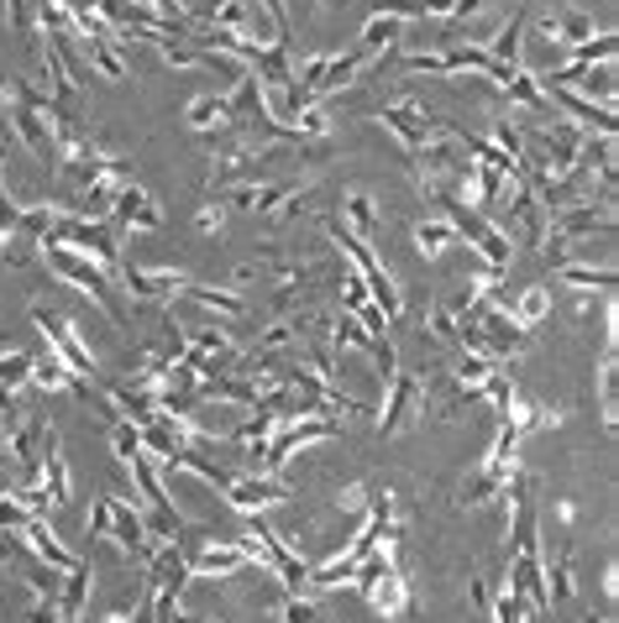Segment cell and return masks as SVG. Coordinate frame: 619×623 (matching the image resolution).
<instances>
[{
  "mask_svg": "<svg viewBox=\"0 0 619 623\" xmlns=\"http://www.w3.org/2000/svg\"><path fill=\"white\" fill-rule=\"evenodd\" d=\"M27 519H32V513L21 509L17 498H0V530H21Z\"/></svg>",
  "mask_w": 619,
  "mask_h": 623,
  "instance_id": "cell-45",
  "label": "cell"
},
{
  "mask_svg": "<svg viewBox=\"0 0 619 623\" xmlns=\"http://www.w3.org/2000/svg\"><path fill=\"white\" fill-rule=\"evenodd\" d=\"M142 586H152V592H184L189 586V550L179 545V540H163V545L148 555Z\"/></svg>",
  "mask_w": 619,
  "mask_h": 623,
  "instance_id": "cell-9",
  "label": "cell"
},
{
  "mask_svg": "<svg viewBox=\"0 0 619 623\" xmlns=\"http://www.w3.org/2000/svg\"><path fill=\"white\" fill-rule=\"evenodd\" d=\"M509 314H515V325H541L546 314H551V289H526L515 304H509Z\"/></svg>",
  "mask_w": 619,
  "mask_h": 623,
  "instance_id": "cell-27",
  "label": "cell"
},
{
  "mask_svg": "<svg viewBox=\"0 0 619 623\" xmlns=\"http://www.w3.org/2000/svg\"><path fill=\"white\" fill-rule=\"evenodd\" d=\"M121 231H116L111 220H79V215H63L48 231L42 241H58V247H74L79 257H90L100 273H111V278H121ZM38 241V247H42Z\"/></svg>",
  "mask_w": 619,
  "mask_h": 623,
  "instance_id": "cell-1",
  "label": "cell"
},
{
  "mask_svg": "<svg viewBox=\"0 0 619 623\" xmlns=\"http://www.w3.org/2000/svg\"><path fill=\"white\" fill-rule=\"evenodd\" d=\"M294 341H300V320H273V325L258 335L263 351H283V346H294Z\"/></svg>",
  "mask_w": 619,
  "mask_h": 623,
  "instance_id": "cell-38",
  "label": "cell"
},
{
  "mask_svg": "<svg viewBox=\"0 0 619 623\" xmlns=\"http://www.w3.org/2000/svg\"><path fill=\"white\" fill-rule=\"evenodd\" d=\"M121 283H127V293L142 299V304H173L179 289L189 283V273H169V268H127Z\"/></svg>",
  "mask_w": 619,
  "mask_h": 623,
  "instance_id": "cell-11",
  "label": "cell"
},
{
  "mask_svg": "<svg viewBox=\"0 0 619 623\" xmlns=\"http://www.w3.org/2000/svg\"><path fill=\"white\" fill-rule=\"evenodd\" d=\"M368 503H373V488H368V482H347V488L337 493V509H347L352 519H362V513H368Z\"/></svg>",
  "mask_w": 619,
  "mask_h": 623,
  "instance_id": "cell-40",
  "label": "cell"
},
{
  "mask_svg": "<svg viewBox=\"0 0 619 623\" xmlns=\"http://www.w3.org/2000/svg\"><path fill=\"white\" fill-rule=\"evenodd\" d=\"M32 325L48 335V351H53L58 362L69 366V372H79V378H94V356L90 346H84V335L74 330V320L63 310H48V304H32Z\"/></svg>",
  "mask_w": 619,
  "mask_h": 623,
  "instance_id": "cell-3",
  "label": "cell"
},
{
  "mask_svg": "<svg viewBox=\"0 0 619 623\" xmlns=\"http://www.w3.org/2000/svg\"><path fill=\"white\" fill-rule=\"evenodd\" d=\"M505 94L515 100V105H526V110H551L546 105V90H541V79L530 69H515V79L505 84Z\"/></svg>",
  "mask_w": 619,
  "mask_h": 623,
  "instance_id": "cell-31",
  "label": "cell"
},
{
  "mask_svg": "<svg viewBox=\"0 0 619 623\" xmlns=\"http://www.w3.org/2000/svg\"><path fill=\"white\" fill-rule=\"evenodd\" d=\"M619 53V37L615 32H593L588 42H578V48H567V58H572V69H593V63H615Z\"/></svg>",
  "mask_w": 619,
  "mask_h": 623,
  "instance_id": "cell-24",
  "label": "cell"
},
{
  "mask_svg": "<svg viewBox=\"0 0 619 623\" xmlns=\"http://www.w3.org/2000/svg\"><path fill=\"white\" fill-rule=\"evenodd\" d=\"M84 603H90V561H74V566L63 571V586H58V613L63 619H79L84 613Z\"/></svg>",
  "mask_w": 619,
  "mask_h": 623,
  "instance_id": "cell-19",
  "label": "cell"
},
{
  "mask_svg": "<svg viewBox=\"0 0 619 623\" xmlns=\"http://www.w3.org/2000/svg\"><path fill=\"white\" fill-rule=\"evenodd\" d=\"M362 63H368V58L357 53V48H352V53H331V58H326V73H320L316 94H337V90H347L357 73H362Z\"/></svg>",
  "mask_w": 619,
  "mask_h": 623,
  "instance_id": "cell-21",
  "label": "cell"
},
{
  "mask_svg": "<svg viewBox=\"0 0 619 623\" xmlns=\"http://www.w3.org/2000/svg\"><path fill=\"white\" fill-rule=\"evenodd\" d=\"M58 220H63V210L58 204H32V210H21V220H17V237H27V241H42L48 231H53Z\"/></svg>",
  "mask_w": 619,
  "mask_h": 623,
  "instance_id": "cell-32",
  "label": "cell"
},
{
  "mask_svg": "<svg viewBox=\"0 0 619 623\" xmlns=\"http://www.w3.org/2000/svg\"><path fill=\"white\" fill-rule=\"evenodd\" d=\"M451 241H457V231H451L447 220H420V225H415V247L426 257H441Z\"/></svg>",
  "mask_w": 619,
  "mask_h": 623,
  "instance_id": "cell-34",
  "label": "cell"
},
{
  "mask_svg": "<svg viewBox=\"0 0 619 623\" xmlns=\"http://www.w3.org/2000/svg\"><path fill=\"white\" fill-rule=\"evenodd\" d=\"M378 121L395 131L405 152H420V147L431 142V131H436V115L420 105V100H395V105L378 110Z\"/></svg>",
  "mask_w": 619,
  "mask_h": 623,
  "instance_id": "cell-6",
  "label": "cell"
},
{
  "mask_svg": "<svg viewBox=\"0 0 619 623\" xmlns=\"http://www.w3.org/2000/svg\"><path fill=\"white\" fill-rule=\"evenodd\" d=\"M420 388H426V383H420V378H410V372H395V378H389V388H383L389 399H383V409L373 414V430L383 440H395L399 430L415 420V409H420Z\"/></svg>",
  "mask_w": 619,
  "mask_h": 623,
  "instance_id": "cell-4",
  "label": "cell"
},
{
  "mask_svg": "<svg viewBox=\"0 0 619 623\" xmlns=\"http://www.w3.org/2000/svg\"><path fill=\"white\" fill-rule=\"evenodd\" d=\"M526 613H530L526 592H520L515 582H505V592L493 597V623H526Z\"/></svg>",
  "mask_w": 619,
  "mask_h": 623,
  "instance_id": "cell-35",
  "label": "cell"
},
{
  "mask_svg": "<svg viewBox=\"0 0 619 623\" xmlns=\"http://www.w3.org/2000/svg\"><path fill=\"white\" fill-rule=\"evenodd\" d=\"M526 21H530V0H520V6H515V17H509V27L493 37L488 58H499L505 69H526V58H520V32H526Z\"/></svg>",
  "mask_w": 619,
  "mask_h": 623,
  "instance_id": "cell-18",
  "label": "cell"
},
{
  "mask_svg": "<svg viewBox=\"0 0 619 623\" xmlns=\"http://www.w3.org/2000/svg\"><path fill=\"white\" fill-rule=\"evenodd\" d=\"M226 115H242V121H258V115H263V84H258L252 73H242V79L231 84V94H226Z\"/></svg>",
  "mask_w": 619,
  "mask_h": 623,
  "instance_id": "cell-23",
  "label": "cell"
},
{
  "mask_svg": "<svg viewBox=\"0 0 619 623\" xmlns=\"http://www.w3.org/2000/svg\"><path fill=\"white\" fill-rule=\"evenodd\" d=\"M184 121L194 131H210V127H221V121H231V115H226V94H200V100H189Z\"/></svg>",
  "mask_w": 619,
  "mask_h": 623,
  "instance_id": "cell-29",
  "label": "cell"
},
{
  "mask_svg": "<svg viewBox=\"0 0 619 623\" xmlns=\"http://www.w3.org/2000/svg\"><path fill=\"white\" fill-rule=\"evenodd\" d=\"M478 6H483V0H451V17L447 21H468Z\"/></svg>",
  "mask_w": 619,
  "mask_h": 623,
  "instance_id": "cell-49",
  "label": "cell"
},
{
  "mask_svg": "<svg viewBox=\"0 0 619 623\" xmlns=\"http://www.w3.org/2000/svg\"><path fill=\"white\" fill-rule=\"evenodd\" d=\"M247 566H258V555H252L247 540H231V545H216V540H210L206 550H194V555H189V582L237 576V571H247Z\"/></svg>",
  "mask_w": 619,
  "mask_h": 623,
  "instance_id": "cell-5",
  "label": "cell"
},
{
  "mask_svg": "<svg viewBox=\"0 0 619 623\" xmlns=\"http://www.w3.org/2000/svg\"><path fill=\"white\" fill-rule=\"evenodd\" d=\"M194 225H200L206 237H216V231H221V225H226V204H221V200H216V204H206V210L194 215Z\"/></svg>",
  "mask_w": 619,
  "mask_h": 623,
  "instance_id": "cell-46",
  "label": "cell"
},
{
  "mask_svg": "<svg viewBox=\"0 0 619 623\" xmlns=\"http://www.w3.org/2000/svg\"><path fill=\"white\" fill-rule=\"evenodd\" d=\"M493 372H505V362H493V356H472V351H462V356L451 362V378H457L462 388H472V393H478Z\"/></svg>",
  "mask_w": 619,
  "mask_h": 623,
  "instance_id": "cell-26",
  "label": "cell"
},
{
  "mask_svg": "<svg viewBox=\"0 0 619 623\" xmlns=\"http://www.w3.org/2000/svg\"><path fill=\"white\" fill-rule=\"evenodd\" d=\"M132 482H137V493H142V503H148V513H163V519H179V509H173V498L169 488H163V472H158V461L148 456V451H137L132 461Z\"/></svg>",
  "mask_w": 619,
  "mask_h": 623,
  "instance_id": "cell-13",
  "label": "cell"
},
{
  "mask_svg": "<svg viewBox=\"0 0 619 623\" xmlns=\"http://www.w3.org/2000/svg\"><path fill=\"white\" fill-rule=\"evenodd\" d=\"M562 273V283H572V289H615L619 278H615V268H588V262H567V268H557Z\"/></svg>",
  "mask_w": 619,
  "mask_h": 623,
  "instance_id": "cell-30",
  "label": "cell"
},
{
  "mask_svg": "<svg viewBox=\"0 0 619 623\" xmlns=\"http://www.w3.org/2000/svg\"><path fill=\"white\" fill-rule=\"evenodd\" d=\"M541 90H546V105H562L578 127H593L599 137H615L619 131V115L609 105H593V100H582V94L567 90V84H541Z\"/></svg>",
  "mask_w": 619,
  "mask_h": 623,
  "instance_id": "cell-10",
  "label": "cell"
},
{
  "mask_svg": "<svg viewBox=\"0 0 619 623\" xmlns=\"http://www.w3.org/2000/svg\"><path fill=\"white\" fill-rule=\"evenodd\" d=\"M341 225H347L357 241H368V247L378 241V204L368 189H352V194L341 200Z\"/></svg>",
  "mask_w": 619,
  "mask_h": 623,
  "instance_id": "cell-17",
  "label": "cell"
},
{
  "mask_svg": "<svg viewBox=\"0 0 619 623\" xmlns=\"http://www.w3.org/2000/svg\"><path fill=\"white\" fill-rule=\"evenodd\" d=\"M27 623H63V613H58L53 603H42V597H38V603L27 607Z\"/></svg>",
  "mask_w": 619,
  "mask_h": 623,
  "instance_id": "cell-47",
  "label": "cell"
},
{
  "mask_svg": "<svg viewBox=\"0 0 619 623\" xmlns=\"http://www.w3.org/2000/svg\"><path fill=\"white\" fill-rule=\"evenodd\" d=\"M106 530H111V498H94V503H90V524H84L90 545H94V540H106Z\"/></svg>",
  "mask_w": 619,
  "mask_h": 623,
  "instance_id": "cell-43",
  "label": "cell"
},
{
  "mask_svg": "<svg viewBox=\"0 0 619 623\" xmlns=\"http://www.w3.org/2000/svg\"><path fill=\"white\" fill-rule=\"evenodd\" d=\"M588 623H593V619H588ZM599 623H615V619H609V613H603V619H599Z\"/></svg>",
  "mask_w": 619,
  "mask_h": 623,
  "instance_id": "cell-51",
  "label": "cell"
},
{
  "mask_svg": "<svg viewBox=\"0 0 619 623\" xmlns=\"http://www.w3.org/2000/svg\"><path fill=\"white\" fill-rule=\"evenodd\" d=\"M399 32H405V21H399V17H373L368 27H362V37H357V53H362V58L389 53V48L399 42Z\"/></svg>",
  "mask_w": 619,
  "mask_h": 623,
  "instance_id": "cell-22",
  "label": "cell"
},
{
  "mask_svg": "<svg viewBox=\"0 0 619 623\" xmlns=\"http://www.w3.org/2000/svg\"><path fill=\"white\" fill-rule=\"evenodd\" d=\"M546 592H551V607H567V603H572V592H578V576H572V550H562V555H557V566H551V582H546Z\"/></svg>",
  "mask_w": 619,
  "mask_h": 623,
  "instance_id": "cell-33",
  "label": "cell"
},
{
  "mask_svg": "<svg viewBox=\"0 0 619 623\" xmlns=\"http://www.w3.org/2000/svg\"><path fill=\"white\" fill-rule=\"evenodd\" d=\"M179 299H189L194 310H206V314H226V320L247 314V299L237 289H216V283H194V278L179 289Z\"/></svg>",
  "mask_w": 619,
  "mask_h": 623,
  "instance_id": "cell-15",
  "label": "cell"
},
{
  "mask_svg": "<svg viewBox=\"0 0 619 623\" xmlns=\"http://www.w3.org/2000/svg\"><path fill=\"white\" fill-rule=\"evenodd\" d=\"M373 17L415 21V17H426V0H373Z\"/></svg>",
  "mask_w": 619,
  "mask_h": 623,
  "instance_id": "cell-42",
  "label": "cell"
},
{
  "mask_svg": "<svg viewBox=\"0 0 619 623\" xmlns=\"http://www.w3.org/2000/svg\"><path fill=\"white\" fill-rule=\"evenodd\" d=\"M111 451H116V461H132L142 451V430L132 420H111Z\"/></svg>",
  "mask_w": 619,
  "mask_h": 623,
  "instance_id": "cell-36",
  "label": "cell"
},
{
  "mask_svg": "<svg viewBox=\"0 0 619 623\" xmlns=\"http://www.w3.org/2000/svg\"><path fill=\"white\" fill-rule=\"evenodd\" d=\"M362 304H368V283H362V278H357L352 268H341V310L357 314Z\"/></svg>",
  "mask_w": 619,
  "mask_h": 623,
  "instance_id": "cell-41",
  "label": "cell"
},
{
  "mask_svg": "<svg viewBox=\"0 0 619 623\" xmlns=\"http://www.w3.org/2000/svg\"><path fill=\"white\" fill-rule=\"evenodd\" d=\"M111 225L116 231H142V237H152V231H163V210H158V200H152L148 189H137V183H121V194H116L111 204Z\"/></svg>",
  "mask_w": 619,
  "mask_h": 623,
  "instance_id": "cell-7",
  "label": "cell"
},
{
  "mask_svg": "<svg viewBox=\"0 0 619 623\" xmlns=\"http://www.w3.org/2000/svg\"><path fill=\"white\" fill-rule=\"evenodd\" d=\"M6 482H11V472H0V498H6Z\"/></svg>",
  "mask_w": 619,
  "mask_h": 623,
  "instance_id": "cell-50",
  "label": "cell"
},
{
  "mask_svg": "<svg viewBox=\"0 0 619 623\" xmlns=\"http://www.w3.org/2000/svg\"><path fill=\"white\" fill-rule=\"evenodd\" d=\"M279 619L283 623H320V607H316V597H310V592H289V603H283Z\"/></svg>",
  "mask_w": 619,
  "mask_h": 623,
  "instance_id": "cell-39",
  "label": "cell"
},
{
  "mask_svg": "<svg viewBox=\"0 0 619 623\" xmlns=\"http://www.w3.org/2000/svg\"><path fill=\"white\" fill-rule=\"evenodd\" d=\"M368 603L383 613V619H395V623H410V576H405V566L395 571H383L368 592H362Z\"/></svg>",
  "mask_w": 619,
  "mask_h": 623,
  "instance_id": "cell-12",
  "label": "cell"
},
{
  "mask_svg": "<svg viewBox=\"0 0 619 623\" xmlns=\"http://www.w3.org/2000/svg\"><path fill=\"white\" fill-rule=\"evenodd\" d=\"M599 399H603V430H615V420H619V362H615V351H609L603 366H599Z\"/></svg>",
  "mask_w": 619,
  "mask_h": 623,
  "instance_id": "cell-28",
  "label": "cell"
},
{
  "mask_svg": "<svg viewBox=\"0 0 619 623\" xmlns=\"http://www.w3.org/2000/svg\"><path fill=\"white\" fill-rule=\"evenodd\" d=\"M132 623H152V592H148V586L137 592V603H132Z\"/></svg>",
  "mask_w": 619,
  "mask_h": 623,
  "instance_id": "cell-48",
  "label": "cell"
},
{
  "mask_svg": "<svg viewBox=\"0 0 619 623\" xmlns=\"http://www.w3.org/2000/svg\"><path fill=\"white\" fill-rule=\"evenodd\" d=\"M593 32H599V21L588 17V11H578V6L551 21V42H562V48H578V42H588Z\"/></svg>",
  "mask_w": 619,
  "mask_h": 623,
  "instance_id": "cell-25",
  "label": "cell"
},
{
  "mask_svg": "<svg viewBox=\"0 0 619 623\" xmlns=\"http://www.w3.org/2000/svg\"><path fill=\"white\" fill-rule=\"evenodd\" d=\"M21 540H27V550H32V555H38V561H48V566L53 571H69L79 561L74 550L63 545V540H58L53 534V524H48V519H27V524H21Z\"/></svg>",
  "mask_w": 619,
  "mask_h": 623,
  "instance_id": "cell-14",
  "label": "cell"
},
{
  "mask_svg": "<svg viewBox=\"0 0 619 623\" xmlns=\"http://www.w3.org/2000/svg\"><path fill=\"white\" fill-rule=\"evenodd\" d=\"M226 498H231V509L263 513V509H273V503H289V498H294V488H283L279 476H268V472H252V476H231Z\"/></svg>",
  "mask_w": 619,
  "mask_h": 623,
  "instance_id": "cell-8",
  "label": "cell"
},
{
  "mask_svg": "<svg viewBox=\"0 0 619 623\" xmlns=\"http://www.w3.org/2000/svg\"><path fill=\"white\" fill-rule=\"evenodd\" d=\"M426 325H431V335L436 341H447V346H457V335H462V320H457L451 310H441V304L426 310Z\"/></svg>",
  "mask_w": 619,
  "mask_h": 623,
  "instance_id": "cell-37",
  "label": "cell"
},
{
  "mask_svg": "<svg viewBox=\"0 0 619 623\" xmlns=\"http://www.w3.org/2000/svg\"><path fill=\"white\" fill-rule=\"evenodd\" d=\"M42 262H48L63 283H74L79 293H90L94 304H100V314H111L116 325H121V299H116V289H111V273H100L90 257H79L74 247H58V241H42Z\"/></svg>",
  "mask_w": 619,
  "mask_h": 623,
  "instance_id": "cell-2",
  "label": "cell"
},
{
  "mask_svg": "<svg viewBox=\"0 0 619 623\" xmlns=\"http://www.w3.org/2000/svg\"><path fill=\"white\" fill-rule=\"evenodd\" d=\"M32 17H38V0H6V21H11V32H32Z\"/></svg>",
  "mask_w": 619,
  "mask_h": 623,
  "instance_id": "cell-44",
  "label": "cell"
},
{
  "mask_svg": "<svg viewBox=\"0 0 619 623\" xmlns=\"http://www.w3.org/2000/svg\"><path fill=\"white\" fill-rule=\"evenodd\" d=\"M515 476V472H509ZM509 476H499V472H488V466H478V472H468V482L457 488V503L462 509H478V503H493V498L505 493V482Z\"/></svg>",
  "mask_w": 619,
  "mask_h": 623,
  "instance_id": "cell-20",
  "label": "cell"
},
{
  "mask_svg": "<svg viewBox=\"0 0 619 623\" xmlns=\"http://www.w3.org/2000/svg\"><path fill=\"white\" fill-rule=\"evenodd\" d=\"M127 555H142L148 550V534H142V509L127 503V498H111V530H106Z\"/></svg>",
  "mask_w": 619,
  "mask_h": 623,
  "instance_id": "cell-16",
  "label": "cell"
}]
</instances>
